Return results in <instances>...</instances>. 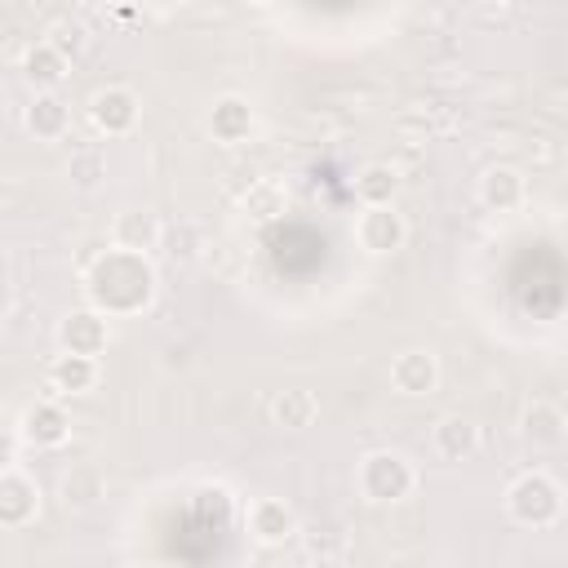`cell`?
Returning <instances> with one entry per match:
<instances>
[{"instance_id":"obj_9","label":"cell","mask_w":568,"mask_h":568,"mask_svg":"<svg viewBox=\"0 0 568 568\" xmlns=\"http://www.w3.org/2000/svg\"><path fill=\"white\" fill-rule=\"evenodd\" d=\"M519 430H524L528 444H537V448H555V444H564V435H568V417H564L559 404H550V399H532V404L524 408V417H519Z\"/></svg>"},{"instance_id":"obj_24","label":"cell","mask_w":568,"mask_h":568,"mask_svg":"<svg viewBox=\"0 0 568 568\" xmlns=\"http://www.w3.org/2000/svg\"><path fill=\"white\" fill-rule=\"evenodd\" d=\"M164 244H169L164 253H169L173 262H191V257L200 253V231H195V226H182V231H173Z\"/></svg>"},{"instance_id":"obj_1","label":"cell","mask_w":568,"mask_h":568,"mask_svg":"<svg viewBox=\"0 0 568 568\" xmlns=\"http://www.w3.org/2000/svg\"><path fill=\"white\" fill-rule=\"evenodd\" d=\"M89 293H93V302L106 306V311H142V306L151 302V293H155V275H151L146 257L115 248V253H106V257L93 266Z\"/></svg>"},{"instance_id":"obj_11","label":"cell","mask_w":568,"mask_h":568,"mask_svg":"<svg viewBox=\"0 0 568 568\" xmlns=\"http://www.w3.org/2000/svg\"><path fill=\"white\" fill-rule=\"evenodd\" d=\"M36 506H40L36 484H31L27 475H18V470H4V475H0V524L22 528V524L36 515Z\"/></svg>"},{"instance_id":"obj_6","label":"cell","mask_w":568,"mask_h":568,"mask_svg":"<svg viewBox=\"0 0 568 568\" xmlns=\"http://www.w3.org/2000/svg\"><path fill=\"white\" fill-rule=\"evenodd\" d=\"M58 337H62V351L67 355H102L106 351V337H111V328H106V320L98 315V311H71L62 324H58Z\"/></svg>"},{"instance_id":"obj_13","label":"cell","mask_w":568,"mask_h":568,"mask_svg":"<svg viewBox=\"0 0 568 568\" xmlns=\"http://www.w3.org/2000/svg\"><path fill=\"white\" fill-rule=\"evenodd\" d=\"M67 413L58 408V404H49V399H40V404H31L27 408V417H22V439L27 444H36V448H58L62 439H67Z\"/></svg>"},{"instance_id":"obj_16","label":"cell","mask_w":568,"mask_h":568,"mask_svg":"<svg viewBox=\"0 0 568 568\" xmlns=\"http://www.w3.org/2000/svg\"><path fill=\"white\" fill-rule=\"evenodd\" d=\"M315 417H320V399L306 386H288L271 399V422L284 430H306Z\"/></svg>"},{"instance_id":"obj_3","label":"cell","mask_w":568,"mask_h":568,"mask_svg":"<svg viewBox=\"0 0 568 568\" xmlns=\"http://www.w3.org/2000/svg\"><path fill=\"white\" fill-rule=\"evenodd\" d=\"M359 488L368 501H399L413 493V466L399 453H368L359 462Z\"/></svg>"},{"instance_id":"obj_25","label":"cell","mask_w":568,"mask_h":568,"mask_svg":"<svg viewBox=\"0 0 568 568\" xmlns=\"http://www.w3.org/2000/svg\"><path fill=\"white\" fill-rule=\"evenodd\" d=\"M49 44H53L62 58H75V53H80V44H84V27H80V22H58Z\"/></svg>"},{"instance_id":"obj_23","label":"cell","mask_w":568,"mask_h":568,"mask_svg":"<svg viewBox=\"0 0 568 568\" xmlns=\"http://www.w3.org/2000/svg\"><path fill=\"white\" fill-rule=\"evenodd\" d=\"M244 213H253L257 222H266V217L284 213V191H280V186H271V182H257V186L248 191V200H244Z\"/></svg>"},{"instance_id":"obj_4","label":"cell","mask_w":568,"mask_h":568,"mask_svg":"<svg viewBox=\"0 0 568 568\" xmlns=\"http://www.w3.org/2000/svg\"><path fill=\"white\" fill-rule=\"evenodd\" d=\"M89 120L98 124V133L120 138V133H129V129L138 124V98H133L129 89L111 84V89L93 93V102H89Z\"/></svg>"},{"instance_id":"obj_26","label":"cell","mask_w":568,"mask_h":568,"mask_svg":"<svg viewBox=\"0 0 568 568\" xmlns=\"http://www.w3.org/2000/svg\"><path fill=\"white\" fill-rule=\"evenodd\" d=\"M306 568H342V564H337V559H333V555H315V559H311V564H306Z\"/></svg>"},{"instance_id":"obj_7","label":"cell","mask_w":568,"mask_h":568,"mask_svg":"<svg viewBox=\"0 0 568 568\" xmlns=\"http://www.w3.org/2000/svg\"><path fill=\"white\" fill-rule=\"evenodd\" d=\"M111 240H115V248L146 257L151 248H160V244H164V226L155 222V213H146V209H129V213H120V217H115Z\"/></svg>"},{"instance_id":"obj_2","label":"cell","mask_w":568,"mask_h":568,"mask_svg":"<svg viewBox=\"0 0 568 568\" xmlns=\"http://www.w3.org/2000/svg\"><path fill=\"white\" fill-rule=\"evenodd\" d=\"M506 506H510V515H515L519 524H528V528H546V524L559 519L564 497H559V484H555L550 475L532 470V475H524V479L510 484Z\"/></svg>"},{"instance_id":"obj_20","label":"cell","mask_w":568,"mask_h":568,"mask_svg":"<svg viewBox=\"0 0 568 568\" xmlns=\"http://www.w3.org/2000/svg\"><path fill=\"white\" fill-rule=\"evenodd\" d=\"M355 191H359V200H364L368 209H386V204L395 200V191H399V173H395L390 164H368V169L355 178Z\"/></svg>"},{"instance_id":"obj_8","label":"cell","mask_w":568,"mask_h":568,"mask_svg":"<svg viewBox=\"0 0 568 568\" xmlns=\"http://www.w3.org/2000/svg\"><path fill=\"white\" fill-rule=\"evenodd\" d=\"M439 382V364L430 351H399L390 359V386L399 395H430Z\"/></svg>"},{"instance_id":"obj_14","label":"cell","mask_w":568,"mask_h":568,"mask_svg":"<svg viewBox=\"0 0 568 568\" xmlns=\"http://www.w3.org/2000/svg\"><path fill=\"white\" fill-rule=\"evenodd\" d=\"M475 448H479V426L470 417H462V413L439 417V426H435V453L444 462H466Z\"/></svg>"},{"instance_id":"obj_17","label":"cell","mask_w":568,"mask_h":568,"mask_svg":"<svg viewBox=\"0 0 568 568\" xmlns=\"http://www.w3.org/2000/svg\"><path fill=\"white\" fill-rule=\"evenodd\" d=\"M22 75L36 84V89H53V84H62V75H67V58L49 44V40H40V44H31L27 53H22Z\"/></svg>"},{"instance_id":"obj_21","label":"cell","mask_w":568,"mask_h":568,"mask_svg":"<svg viewBox=\"0 0 568 568\" xmlns=\"http://www.w3.org/2000/svg\"><path fill=\"white\" fill-rule=\"evenodd\" d=\"M93 377H98V364L89 359V355H58L53 359V368H49V382L58 386V390H89L93 386Z\"/></svg>"},{"instance_id":"obj_15","label":"cell","mask_w":568,"mask_h":568,"mask_svg":"<svg viewBox=\"0 0 568 568\" xmlns=\"http://www.w3.org/2000/svg\"><path fill=\"white\" fill-rule=\"evenodd\" d=\"M479 200L493 209V213H506V209H519L524 204V173L510 169V164H497L484 173L479 182Z\"/></svg>"},{"instance_id":"obj_19","label":"cell","mask_w":568,"mask_h":568,"mask_svg":"<svg viewBox=\"0 0 568 568\" xmlns=\"http://www.w3.org/2000/svg\"><path fill=\"white\" fill-rule=\"evenodd\" d=\"M102 470L98 466H71L67 470V479H62V506L67 510H89V506H98V497H102Z\"/></svg>"},{"instance_id":"obj_22","label":"cell","mask_w":568,"mask_h":568,"mask_svg":"<svg viewBox=\"0 0 568 568\" xmlns=\"http://www.w3.org/2000/svg\"><path fill=\"white\" fill-rule=\"evenodd\" d=\"M67 173H71V182H75L80 191H93V186L106 178V155H102V151H75L71 164H67Z\"/></svg>"},{"instance_id":"obj_18","label":"cell","mask_w":568,"mask_h":568,"mask_svg":"<svg viewBox=\"0 0 568 568\" xmlns=\"http://www.w3.org/2000/svg\"><path fill=\"white\" fill-rule=\"evenodd\" d=\"M67 124H71V111H67V102H62L58 93H40V98L31 102V111H27V129H31L36 138H44V142L62 138Z\"/></svg>"},{"instance_id":"obj_12","label":"cell","mask_w":568,"mask_h":568,"mask_svg":"<svg viewBox=\"0 0 568 568\" xmlns=\"http://www.w3.org/2000/svg\"><path fill=\"white\" fill-rule=\"evenodd\" d=\"M209 133L217 142H226V146L244 142L253 133V106L244 98H217L213 111H209Z\"/></svg>"},{"instance_id":"obj_5","label":"cell","mask_w":568,"mask_h":568,"mask_svg":"<svg viewBox=\"0 0 568 568\" xmlns=\"http://www.w3.org/2000/svg\"><path fill=\"white\" fill-rule=\"evenodd\" d=\"M404 217L386 204V209H364L359 222H355V240L364 253H395L404 244Z\"/></svg>"},{"instance_id":"obj_10","label":"cell","mask_w":568,"mask_h":568,"mask_svg":"<svg viewBox=\"0 0 568 568\" xmlns=\"http://www.w3.org/2000/svg\"><path fill=\"white\" fill-rule=\"evenodd\" d=\"M248 532H253L262 546H280V541H288V537L297 532V519H293V510H288L284 501L257 497V501L248 506Z\"/></svg>"}]
</instances>
